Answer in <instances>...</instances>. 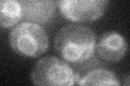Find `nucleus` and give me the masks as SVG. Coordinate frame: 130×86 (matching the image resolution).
I'll return each mask as SVG.
<instances>
[{
  "label": "nucleus",
  "mask_w": 130,
  "mask_h": 86,
  "mask_svg": "<svg viewBox=\"0 0 130 86\" xmlns=\"http://www.w3.org/2000/svg\"><path fill=\"white\" fill-rule=\"evenodd\" d=\"M96 36L87 26L71 24L62 27L54 39V48L68 64L81 65L94 54Z\"/></svg>",
  "instance_id": "f257e3e1"
},
{
  "label": "nucleus",
  "mask_w": 130,
  "mask_h": 86,
  "mask_svg": "<svg viewBox=\"0 0 130 86\" xmlns=\"http://www.w3.org/2000/svg\"><path fill=\"white\" fill-rule=\"evenodd\" d=\"M10 45L16 54L24 57H39L49 48V38L46 30L39 24L24 22L12 29Z\"/></svg>",
  "instance_id": "f03ea898"
},
{
  "label": "nucleus",
  "mask_w": 130,
  "mask_h": 86,
  "mask_svg": "<svg viewBox=\"0 0 130 86\" xmlns=\"http://www.w3.org/2000/svg\"><path fill=\"white\" fill-rule=\"evenodd\" d=\"M78 79L71 65L55 56L39 59L30 73L32 84L38 86H72Z\"/></svg>",
  "instance_id": "7ed1b4c3"
},
{
  "label": "nucleus",
  "mask_w": 130,
  "mask_h": 86,
  "mask_svg": "<svg viewBox=\"0 0 130 86\" xmlns=\"http://www.w3.org/2000/svg\"><path fill=\"white\" fill-rule=\"evenodd\" d=\"M111 0H56L62 16L73 23H91L104 15Z\"/></svg>",
  "instance_id": "20e7f679"
},
{
  "label": "nucleus",
  "mask_w": 130,
  "mask_h": 86,
  "mask_svg": "<svg viewBox=\"0 0 130 86\" xmlns=\"http://www.w3.org/2000/svg\"><path fill=\"white\" fill-rule=\"evenodd\" d=\"M96 53L103 60L118 63L127 53V42L124 36L116 31H107L100 37L95 44Z\"/></svg>",
  "instance_id": "39448f33"
},
{
  "label": "nucleus",
  "mask_w": 130,
  "mask_h": 86,
  "mask_svg": "<svg viewBox=\"0 0 130 86\" xmlns=\"http://www.w3.org/2000/svg\"><path fill=\"white\" fill-rule=\"evenodd\" d=\"M23 9V18L26 22L47 24L54 17L55 0H20Z\"/></svg>",
  "instance_id": "423d86ee"
},
{
  "label": "nucleus",
  "mask_w": 130,
  "mask_h": 86,
  "mask_svg": "<svg viewBox=\"0 0 130 86\" xmlns=\"http://www.w3.org/2000/svg\"><path fill=\"white\" fill-rule=\"evenodd\" d=\"M23 19L20 0H0V27L12 28Z\"/></svg>",
  "instance_id": "0eeeda50"
},
{
  "label": "nucleus",
  "mask_w": 130,
  "mask_h": 86,
  "mask_svg": "<svg viewBox=\"0 0 130 86\" xmlns=\"http://www.w3.org/2000/svg\"><path fill=\"white\" fill-rule=\"evenodd\" d=\"M78 85H114L119 86L120 82L116 74L106 69H95L78 79Z\"/></svg>",
  "instance_id": "6e6552de"
},
{
  "label": "nucleus",
  "mask_w": 130,
  "mask_h": 86,
  "mask_svg": "<svg viewBox=\"0 0 130 86\" xmlns=\"http://www.w3.org/2000/svg\"><path fill=\"white\" fill-rule=\"evenodd\" d=\"M128 79H129L128 75H126V76H125V85H126V86H128V85H129V83H128Z\"/></svg>",
  "instance_id": "1a4fd4ad"
}]
</instances>
